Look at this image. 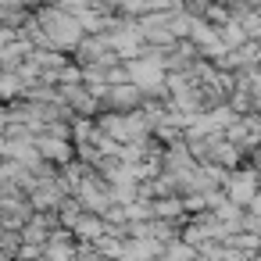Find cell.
I'll use <instances>...</instances> for the list:
<instances>
[{"mask_svg": "<svg viewBox=\"0 0 261 261\" xmlns=\"http://www.w3.org/2000/svg\"><path fill=\"white\" fill-rule=\"evenodd\" d=\"M129 72H133V79H136L140 86H158V83H161V65H158V61H140V65H129Z\"/></svg>", "mask_w": 261, "mask_h": 261, "instance_id": "6da1fadb", "label": "cell"}, {"mask_svg": "<svg viewBox=\"0 0 261 261\" xmlns=\"http://www.w3.org/2000/svg\"><path fill=\"white\" fill-rule=\"evenodd\" d=\"M250 193H254V179H243L232 186V200H250Z\"/></svg>", "mask_w": 261, "mask_h": 261, "instance_id": "7a4b0ae2", "label": "cell"}]
</instances>
